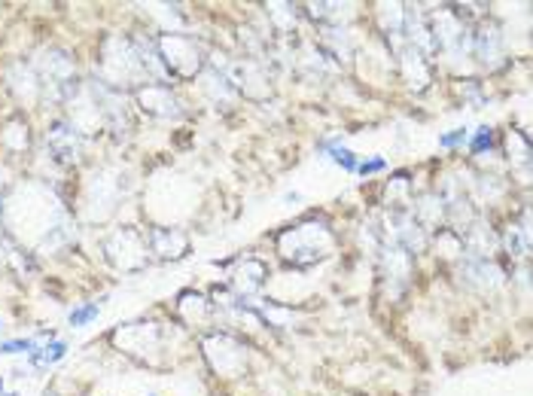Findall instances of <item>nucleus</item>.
<instances>
[{
  "instance_id": "obj_1",
  "label": "nucleus",
  "mask_w": 533,
  "mask_h": 396,
  "mask_svg": "<svg viewBox=\"0 0 533 396\" xmlns=\"http://www.w3.org/2000/svg\"><path fill=\"white\" fill-rule=\"evenodd\" d=\"M64 354H67V345L64 342H52L43 350H34V363H37V366H52V363H59Z\"/></svg>"
},
{
  "instance_id": "obj_2",
  "label": "nucleus",
  "mask_w": 533,
  "mask_h": 396,
  "mask_svg": "<svg viewBox=\"0 0 533 396\" xmlns=\"http://www.w3.org/2000/svg\"><path fill=\"white\" fill-rule=\"evenodd\" d=\"M95 317H98V302H88V305H83V308L71 311V326H83L88 320H95Z\"/></svg>"
},
{
  "instance_id": "obj_3",
  "label": "nucleus",
  "mask_w": 533,
  "mask_h": 396,
  "mask_svg": "<svg viewBox=\"0 0 533 396\" xmlns=\"http://www.w3.org/2000/svg\"><path fill=\"white\" fill-rule=\"evenodd\" d=\"M333 162L342 165L345 171H357V158L350 150H345V146H333Z\"/></svg>"
},
{
  "instance_id": "obj_4",
  "label": "nucleus",
  "mask_w": 533,
  "mask_h": 396,
  "mask_svg": "<svg viewBox=\"0 0 533 396\" xmlns=\"http://www.w3.org/2000/svg\"><path fill=\"white\" fill-rule=\"evenodd\" d=\"M0 354H34V342L31 338H16V342H4Z\"/></svg>"
},
{
  "instance_id": "obj_5",
  "label": "nucleus",
  "mask_w": 533,
  "mask_h": 396,
  "mask_svg": "<svg viewBox=\"0 0 533 396\" xmlns=\"http://www.w3.org/2000/svg\"><path fill=\"white\" fill-rule=\"evenodd\" d=\"M484 146H491V128H479V134L472 138V153H482Z\"/></svg>"
},
{
  "instance_id": "obj_6",
  "label": "nucleus",
  "mask_w": 533,
  "mask_h": 396,
  "mask_svg": "<svg viewBox=\"0 0 533 396\" xmlns=\"http://www.w3.org/2000/svg\"><path fill=\"white\" fill-rule=\"evenodd\" d=\"M463 141H467V128H455L451 134H445V138H439L442 146H457V143H463Z\"/></svg>"
},
{
  "instance_id": "obj_7",
  "label": "nucleus",
  "mask_w": 533,
  "mask_h": 396,
  "mask_svg": "<svg viewBox=\"0 0 533 396\" xmlns=\"http://www.w3.org/2000/svg\"><path fill=\"white\" fill-rule=\"evenodd\" d=\"M381 168H384V158H372V162L357 165V171L360 174H375V171H381Z\"/></svg>"
}]
</instances>
